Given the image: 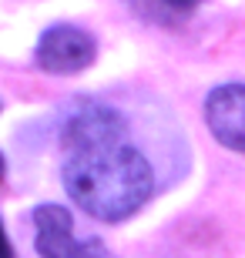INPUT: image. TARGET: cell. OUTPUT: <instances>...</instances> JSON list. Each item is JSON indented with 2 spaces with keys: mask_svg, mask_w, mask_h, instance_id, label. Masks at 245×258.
Wrapping results in <instances>:
<instances>
[{
  "mask_svg": "<svg viewBox=\"0 0 245 258\" xmlns=\"http://www.w3.org/2000/svg\"><path fill=\"white\" fill-rule=\"evenodd\" d=\"M124 131H128V124H124V117L118 111H111L104 104H84L67 117L61 144H64L67 154H74V151H87V148L121 144Z\"/></svg>",
  "mask_w": 245,
  "mask_h": 258,
  "instance_id": "obj_4",
  "label": "cell"
},
{
  "mask_svg": "<svg viewBox=\"0 0 245 258\" xmlns=\"http://www.w3.org/2000/svg\"><path fill=\"white\" fill-rule=\"evenodd\" d=\"M0 258H14V248H10V238L4 231V221H0Z\"/></svg>",
  "mask_w": 245,
  "mask_h": 258,
  "instance_id": "obj_6",
  "label": "cell"
},
{
  "mask_svg": "<svg viewBox=\"0 0 245 258\" xmlns=\"http://www.w3.org/2000/svg\"><path fill=\"white\" fill-rule=\"evenodd\" d=\"M165 4H171V7H178V10H191L198 0H165Z\"/></svg>",
  "mask_w": 245,
  "mask_h": 258,
  "instance_id": "obj_7",
  "label": "cell"
},
{
  "mask_svg": "<svg viewBox=\"0 0 245 258\" xmlns=\"http://www.w3.org/2000/svg\"><path fill=\"white\" fill-rule=\"evenodd\" d=\"M94 37L71 24L47 27L37 40V64L51 74H77L94 60Z\"/></svg>",
  "mask_w": 245,
  "mask_h": 258,
  "instance_id": "obj_3",
  "label": "cell"
},
{
  "mask_svg": "<svg viewBox=\"0 0 245 258\" xmlns=\"http://www.w3.org/2000/svg\"><path fill=\"white\" fill-rule=\"evenodd\" d=\"M205 117L212 134L225 148L245 151V84L215 87L205 101Z\"/></svg>",
  "mask_w": 245,
  "mask_h": 258,
  "instance_id": "obj_5",
  "label": "cell"
},
{
  "mask_svg": "<svg viewBox=\"0 0 245 258\" xmlns=\"http://www.w3.org/2000/svg\"><path fill=\"white\" fill-rule=\"evenodd\" d=\"M0 178H4V154H0Z\"/></svg>",
  "mask_w": 245,
  "mask_h": 258,
  "instance_id": "obj_8",
  "label": "cell"
},
{
  "mask_svg": "<svg viewBox=\"0 0 245 258\" xmlns=\"http://www.w3.org/2000/svg\"><path fill=\"white\" fill-rule=\"evenodd\" d=\"M64 188L97 221H124L151 198L155 174L131 144H104L67 154Z\"/></svg>",
  "mask_w": 245,
  "mask_h": 258,
  "instance_id": "obj_1",
  "label": "cell"
},
{
  "mask_svg": "<svg viewBox=\"0 0 245 258\" xmlns=\"http://www.w3.org/2000/svg\"><path fill=\"white\" fill-rule=\"evenodd\" d=\"M37 225V255L40 258H111L97 238L77 241L71 215L61 205H37L34 208Z\"/></svg>",
  "mask_w": 245,
  "mask_h": 258,
  "instance_id": "obj_2",
  "label": "cell"
}]
</instances>
